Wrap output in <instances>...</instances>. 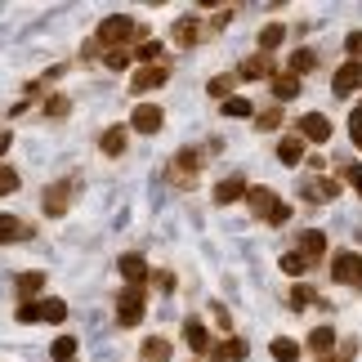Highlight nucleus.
<instances>
[{
	"label": "nucleus",
	"mask_w": 362,
	"mask_h": 362,
	"mask_svg": "<svg viewBox=\"0 0 362 362\" xmlns=\"http://www.w3.org/2000/svg\"><path fill=\"white\" fill-rule=\"evenodd\" d=\"M197 161H202L197 152H192V148H184V152H179V161H175V165H179L184 175H192V170H197Z\"/></svg>",
	"instance_id": "39"
},
{
	"label": "nucleus",
	"mask_w": 362,
	"mask_h": 362,
	"mask_svg": "<svg viewBox=\"0 0 362 362\" xmlns=\"http://www.w3.org/2000/svg\"><path fill=\"white\" fill-rule=\"evenodd\" d=\"M13 291H18V296H40V291H45V273H40V269L18 273V277H13Z\"/></svg>",
	"instance_id": "18"
},
{
	"label": "nucleus",
	"mask_w": 362,
	"mask_h": 362,
	"mask_svg": "<svg viewBox=\"0 0 362 362\" xmlns=\"http://www.w3.org/2000/svg\"><path fill=\"white\" fill-rule=\"evenodd\" d=\"M161 107L157 103H139L134 112H130V130H139V134H157L161 130Z\"/></svg>",
	"instance_id": "6"
},
{
	"label": "nucleus",
	"mask_w": 362,
	"mask_h": 362,
	"mask_svg": "<svg viewBox=\"0 0 362 362\" xmlns=\"http://www.w3.org/2000/svg\"><path fill=\"white\" fill-rule=\"evenodd\" d=\"M362 90V63H344L336 72V94H354Z\"/></svg>",
	"instance_id": "15"
},
{
	"label": "nucleus",
	"mask_w": 362,
	"mask_h": 362,
	"mask_svg": "<svg viewBox=\"0 0 362 362\" xmlns=\"http://www.w3.org/2000/svg\"><path fill=\"white\" fill-rule=\"evenodd\" d=\"M246 202H250V211H255V219H264V224H286L291 219V206L277 202L273 188H250Z\"/></svg>",
	"instance_id": "1"
},
{
	"label": "nucleus",
	"mask_w": 362,
	"mask_h": 362,
	"mask_svg": "<svg viewBox=\"0 0 362 362\" xmlns=\"http://www.w3.org/2000/svg\"><path fill=\"white\" fill-rule=\"evenodd\" d=\"M32 238V224H23V219H13V215H0V246L5 242H27Z\"/></svg>",
	"instance_id": "13"
},
{
	"label": "nucleus",
	"mask_w": 362,
	"mask_h": 362,
	"mask_svg": "<svg viewBox=\"0 0 362 362\" xmlns=\"http://www.w3.org/2000/svg\"><path fill=\"white\" fill-rule=\"evenodd\" d=\"M157 54H161V45H157V40H144V45H134V59L144 63V67H152V63H157Z\"/></svg>",
	"instance_id": "32"
},
{
	"label": "nucleus",
	"mask_w": 362,
	"mask_h": 362,
	"mask_svg": "<svg viewBox=\"0 0 362 362\" xmlns=\"http://www.w3.org/2000/svg\"><path fill=\"white\" fill-rule=\"evenodd\" d=\"M40 322H49V327L67 322V304L63 300H40Z\"/></svg>",
	"instance_id": "19"
},
{
	"label": "nucleus",
	"mask_w": 362,
	"mask_h": 362,
	"mask_svg": "<svg viewBox=\"0 0 362 362\" xmlns=\"http://www.w3.org/2000/svg\"><path fill=\"white\" fill-rule=\"evenodd\" d=\"M211 354H215V362H242V358L250 354V344H246L242 336H233V340H224V344H211Z\"/></svg>",
	"instance_id": "10"
},
{
	"label": "nucleus",
	"mask_w": 362,
	"mask_h": 362,
	"mask_svg": "<svg viewBox=\"0 0 362 362\" xmlns=\"http://www.w3.org/2000/svg\"><path fill=\"white\" fill-rule=\"evenodd\" d=\"M49 358L54 362H76V340L72 336H59V340L49 344Z\"/></svg>",
	"instance_id": "26"
},
{
	"label": "nucleus",
	"mask_w": 362,
	"mask_h": 362,
	"mask_svg": "<svg viewBox=\"0 0 362 362\" xmlns=\"http://www.w3.org/2000/svg\"><path fill=\"white\" fill-rule=\"evenodd\" d=\"M273 94H277V99H296V94H300V76L296 72L273 76Z\"/></svg>",
	"instance_id": "23"
},
{
	"label": "nucleus",
	"mask_w": 362,
	"mask_h": 362,
	"mask_svg": "<svg viewBox=\"0 0 362 362\" xmlns=\"http://www.w3.org/2000/svg\"><path fill=\"white\" fill-rule=\"evenodd\" d=\"M175 40H179V45H197V23H192V18H179L175 23Z\"/></svg>",
	"instance_id": "30"
},
{
	"label": "nucleus",
	"mask_w": 362,
	"mask_h": 362,
	"mask_svg": "<svg viewBox=\"0 0 362 362\" xmlns=\"http://www.w3.org/2000/svg\"><path fill=\"white\" fill-rule=\"evenodd\" d=\"M9 144H13V134H9V130H0V157L9 152Z\"/></svg>",
	"instance_id": "45"
},
{
	"label": "nucleus",
	"mask_w": 362,
	"mask_h": 362,
	"mask_svg": "<svg viewBox=\"0 0 362 362\" xmlns=\"http://www.w3.org/2000/svg\"><path fill=\"white\" fill-rule=\"evenodd\" d=\"M99 148L107 152V157H121V152H125V130H121V125H112V130H103Z\"/></svg>",
	"instance_id": "20"
},
{
	"label": "nucleus",
	"mask_w": 362,
	"mask_h": 362,
	"mask_svg": "<svg viewBox=\"0 0 362 362\" xmlns=\"http://www.w3.org/2000/svg\"><path fill=\"white\" fill-rule=\"evenodd\" d=\"M246 192H250V184H246L242 175H233V179H224V184L215 188V202H219V206H233V202H242Z\"/></svg>",
	"instance_id": "9"
},
{
	"label": "nucleus",
	"mask_w": 362,
	"mask_h": 362,
	"mask_svg": "<svg viewBox=\"0 0 362 362\" xmlns=\"http://www.w3.org/2000/svg\"><path fill=\"white\" fill-rule=\"evenodd\" d=\"M72 192H76L72 179H59V184H49V192H45V215H49V219L67 215V202H72Z\"/></svg>",
	"instance_id": "5"
},
{
	"label": "nucleus",
	"mask_w": 362,
	"mask_h": 362,
	"mask_svg": "<svg viewBox=\"0 0 362 362\" xmlns=\"http://www.w3.org/2000/svg\"><path fill=\"white\" fill-rule=\"evenodd\" d=\"M103 63H107V67H125V63H130V54H125V49H107Z\"/></svg>",
	"instance_id": "43"
},
{
	"label": "nucleus",
	"mask_w": 362,
	"mask_h": 362,
	"mask_svg": "<svg viewBox=\"0 0 362 362\" xmlns=\"http://www.w3.org/2000/svg\"><path fill=\"white\" fill-rule=\"evenodd\" d=\"M242 76H250V81H255V76H269V59H246L242 63Z\"/></svg>",
	"instance_id": "36"
},
{
	"label": "nucleus",
	"mask_w": 362,
	"mask_h": 362,
	"mask_svg": "<svg viewBox=\"0 0 362 362\" xmlns=\"http://www.w3.org/2000/svg\"><path fill=\"white\" fill-rule=\"evenodd\" d=\"M233 86H238V76H215L211 86H206V94H211V99H233Z\"/></svg>",
	"instance_id": "28"
},
{
	"label": "nucleus",
	"mask_w": 362,
	"mask_h": 362,
	"mask_svg": "<svg viewBox=\"0 0 362 362\" xmlns=\"http://www.w3.org/2000/svg\"><path fill=\"white\" fill-rule=\"evenodd\" d=\"M9 192H18V170L0 165V197H9Z\"/></svg>",
	"instance_id": "35"
},
{
	"label": "nucleus",
	"mask_w": 362,
	"mask_h": 362,
	"mask_svg": "<svg viewBox=\"0 0 362 362\" xmlns=\"http://www.w3.org/2000/svg\"><path fill=\"white\" fill-rule=\"evenodd\" d=\"M344 179H349V184L362 192V165H344Z\"/></svg>",
	"instance_id": "44"
},
{
	"label": "nucleus",
	"mask_w": 362,
	"mask_h": 362,
	"mask_svg": "<svg viewBox=\"0 0 362 362\" xmlns=\"http://www.w3.org/2000/svg\"><path fill=\"white\" fill-rule=\"evenodd\" d=\"M354 354H358V344H354V340H344V349H340L336 358L327 354V358H317V362H354Z\"/></svg>",
	"instance_id": "41"
},
{
	"label": "nucleus",
	"mask_w": 362,
	"mask_h": 362,
	"mask_svg": "<svg viewBox=\"0 0 362 362\" xmlns=\"http://www.w3.org/2000/svg\"><path fill=\"white\" fill-rule=\"evenodd\" d=\"M224 117H233V121L250 117V103H246V99H238V94H233V99H224Z\"/></svg>",
	"instance_id": "34"
},
{
	"label": "nucleus",
	"mask_w": 362,
	"mask_h": 362,
	"mask_svg": "<svg viewBox=\"0 0 362 362\" xmlns=\"http://www.w3.org/2000/svg\"><path fill=\"white\" fill-rule=\"evenodd\" d=\"M144 304H148V296L139 286L117 291V322L121 327H139V322H144Z\"/></svg>",
	"instance_id": "2"
},
{
	"label": "nucleus",
	"mask_w": 362,
	"mask_h": 362,
	"mask_svg": "<svg viewBox=\"0 0 362 362\" xmlns=\"http://www.w3.org/2000/svg\"><path fill=\"white\" fill-rule=\"evenodd\" d=\"M184 340H188V349H197V354H211V331H206L197 317H188L184 322Z\"/></svg>",
	"instance_id": "14"
},
{
	"label": "nucleus",
	"mask_w": 362,
	"mask_h": 362,
	"mask_svg": "<svg viewBox=\"0 0 362 362\" xmlns=\"http://www.w3.org/2000/svg\"><path fill=\"white\" fill-rule=\"evenodd\" d=\"M331 277H336L340 286H362V255L358 250H340V255L331 259Z\"/></svg>",
	"instance_id": "3"
},
{
	"label": "nucleus",
	"mask_w": 362,
	"mask_h": 362,
	"mask_svg": "<svg viewBox=\"0 0 362 362\" xmlns=\"http://www.w3.org/2000/svg\"><path fill=\"white\" fill-rule=\"evenodd\" d=\"M313 67H317V54L313 49H296V54H291V67H286V72H313Z\"/></svg>",
	"instance_id": "27"
},
{
	"label": "nucleus",
	"mask_w": 362,
	"mask_h": 362,
	"mask_svg": "<svg viewBox=\"0 0 362 362\" xmlns=\"http://www.w3.org/2000/svg\"><path fill=\"white\" fill-rule=\"evenodd\" d=\"M117 269H121V277H125L130 286L148 282V259H144V255H121V264H117Z\"/></svg>",
	"instance_id": "12"
},
{
	"label": "nucleus",
	"mask_w": 362,
	"mask_h": 362,
	"mask_svg": "<svg viewBox=\"0 0 362 362\" xmlns=\"http://www.w3.org/2000/svg\"><path fill=\"white\" fill-rule=\"evenodd\" d=\"M336 192H340L336 179H309V184H304V197H309V202H331Z\"/></svg>",
	"instance_id": "17"
},
{
	"label": "nucleus",
	"mask_w": 362,
	"mask_h": 362,
	"mask_svg": "<svg viewBox=\"0 0 362 362\" xmlns=\"http://www.w3.org/2000/svg\"><path fill=\"white\" fill-rule=\"evenodd\" d=\"M18 322H40V304L36 300H23L18 304Z\"/></svg>",
	"instance_id": "37"
},
{
	"label": "nucleus",
	"mask_w": 362,
	"mask_h": 362,
	"mask_svg": "<svg viewBox=\"0 0 362 362\" xmlns=\"http://www.w3.org/2000/svg\"><path fill=\"white\" fill-rule=\"evenodd\" d=\"M134 32H139V27H134V18H125V13H112V18L99 23V40H103V45H125Z\"/></svg>",
	"instance_id": "4"
},
{
	"label": "nucleus",
	"mask_w": 362,
	"mask_h": 362,
	"mask_svg": "<svg viewBox=\"0 0 362 362\" xmlns=\"http://www.w3.org/2000/svg\"><path fill=\"white\" fill-rule=\"evenodd\" d=\"M144 362H170V340H161V336L144 340Z\"/></svg>",
	"instance_id": "21"
},
{
	"label": "nucleus",
	"mask_w": 362,
	"mask_h": 362,
	"mask_svg": "<svg viewBox=\"0 0 362 362\" xmlns=\"http://www.w3.org/2000/svg\"><path fill=\"white\" fill-rule=\"evenodd\" d=\"M67 112H72V103H67V94H54V99L45 103V117H54V121H63Z\"/></svg>",
	"instance_id": "33"
},
{
	"label": "nucleus",
	"mask_w": 362,
	"mask_h": 362,
	"mask_svg": "<svg viewBox=\"0 0 362 362\" xmlns=\"http://www.w3.org/2000/svg\"><path fill=\"white\" fill-rule=\"evenodd\" d=\"M344 49L354 54V63H362V32H349V40H344Z\"/></svg>",
	"instance_id": "42"
},
{
	"label": "nucleus",
	"mask_w": 362,
	"mask_h": 362,
	"mask_svg": "<svg viewBox=\"0 0 362 362\" xmlns=\"http://www.w3.org/2000/svg\"><path fill=\"white\" fill-rule=\"evenodd\" d=\"M277 264H282V273H291V277H300L304 269H309V259H304V255H300V250H286V255H282V259H277Z\"/></svg>",
	"instance_id": "29"
},
{
	"label": "nucleus",
	"mask_w": 362,
	"mask_h": 362,
	"mask_svg": "<svg viewBox=\"0 0 362 362\" xmlns=\"http://www.w3.org/2000/svg\"><path fill=\"white\" fill-rule=\"evenodd\" d=\"M277 161H282V165H300L304 161V139L300 134H286L282 144H277Z\"/></svg>",
	"instance_id": "16"
},
{
	"label": "nucleus",
	"mask_w": 362,
	"mask_h": 362,
	"mask_svg": "<svg viewBox=\"0 0 362 362\" xmlns=\"http://www.w3.org/2000/svg\"><path fill=\"white\" fill-rule=\"evenodd\" d=\"M300 139H313V144H327L331 139V121L322 112H309V117H300Z\"/></svg>",
	"instance_id": "8"
},
{
	"label": "nucleus",
	"mask_w": 362,
	"mask_h": 362,
	"mask_svg": "<svg viewBox=\"0 0 362 362\" xmlns=\"http://www.w3.org/2000/svg\"><path fill=\"white\" fill-rule=\"evenodd\" d=\"M313 296H317V291L313 286H296V291H291V296H286V304H291V309H309V304H313Z\"/></svg>",
	"instance_id": "31"
},
{
	"label": "nucleus",
	"mask_w": 362,
	"mask_h": 362,
	"mask_svg": "<svg viewBox=\"0 0 362 362\" xmlns=\"http://www.w3.org/2000/svg\"><path fill=\"white\" fill-rule=\"evenodd\" d=\"M282 40H286V27H282V23H269V27L259 32V49H264V54H273L277 45H282Z\"/></svg>",
	"instance_id": "22"
},
{
	"label": "nucleus",
	"mask_w": 362,
	"mask_h": 362,
	"mask_svg": "<svg viewBox=\"0 0 362 362\" xmlns=\"http://www.w3.org/2000/svg\"><path fill=\"white\" fill-rule=\"evenodd\" d=\"M165 81H170V72H165L161 63H152V67H139V72H134L130 90H134V94H148V90H161Z\"/></svg>",
	"instance_id": "7"
},
{
	"label": "nucleus",
	"mask_w": 362,
	"mask_h": 362,
	"mask_svg": "<svg viewBox=\"0 0 362 362\" xmlns=\"http://www.w3.org/2000/svg\"><path fill=\"white\" fill-rule=\"evenodd\" d=\"M269 354H273L277 362H296V358H300V344H296V340H286V336H277V340L269 344Z\"/></svg>",
	"instance_id": "25"
},
{
	"label": "nucleus",
	"mask_w": 362,
	"mask_h": 362,
	"mask_svg": "<svg viewBox=\"0 0 362 362\" xmlns=\"http://www.w3.org/2000/svg\"><path fill=\"white\" fill-rule=\"evenodd\" d=\"M300 255L304 259H322L327 255V233H317V228H309V233H300Z\"/></svg>",
	"instance_id": "11"
},
{
	"label": "nucleus",
	"mask_w": 362,
	"mask_h": 362,
	"mask_svg": "<svg viewBox=\"0 0 362 362\" xmlns=\"http://www.w3.org/2000/svg\"><path fill=\"white\" fill-rule=\"evenodd\" d=\"M255 125H259V130H277V125H282V112H277V107H269V112L255 117Z\"/></svg>",
	"instance_id": "38"
},
{
	"label": "nucleus",
	"mask_w": 362,
	"mask_h": 362,
	"mask_svg": "<svg viewBox=\"0 0 362 362\" xmlns=\"http://www.w3.org/2000/svg\"><path fill=\"white\" fill-rule=\"evenodd\" d=\"M331 344H336V331H331V327H317L313 336H309V349H313L317 358H327V354H331Z\"/></svg>",
	"instance_id": "24"
},
{
	"label": "nucleus",
	"mask_w": 362,
	"mask_h": 362,
	"mask_svg": "<svg viewBox=\"0 0 362 362\" xmlns=\"http://www.w3.org/2000/svg\"><path fill=\"white\" fill-rule=\"evenodd\" d=\"M349 139L362 148V107H354V112H349Z\"/></svg>",
	"instance_id": "40"
}]
</instances>
